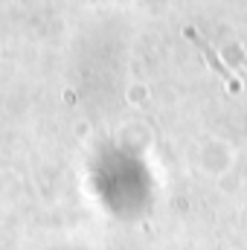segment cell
<instances>
[{
    "label": "cell",
    "mask_w": 247,
    "mask_h": 250,
    "mask_svg": "<svg viewBox=\"0 0 247 250\" xmlns=\"http://www.w3.org/2000/svg\"><path fill=\"white\" fill-rule=\"evenodd\" d=\"M186 35H189V38H192V41H195V44H198L201 50H204V56L209 59V67H212L215 73H221V76H224V79H227V82H230L233 87H239V82H236V76H233V73H230V70H227V67H224L221 62H218V59H215V53H212V50H209V47H206V44L201 41V35H195L192 29H186Z\"/></svg>",
    "instance_id": "cell-1"
}]
</instances>
